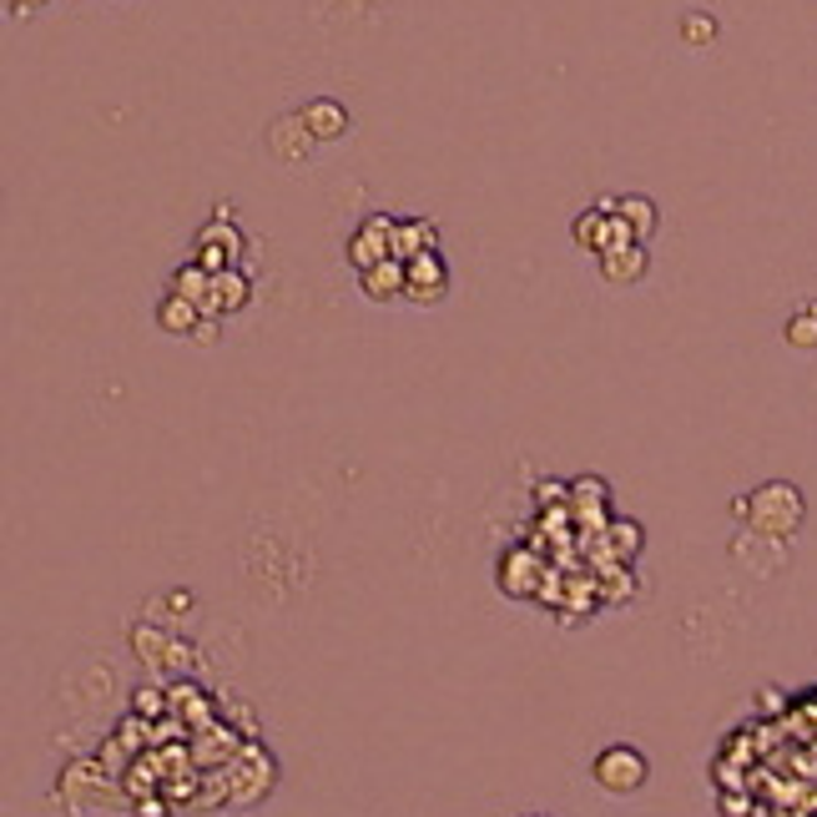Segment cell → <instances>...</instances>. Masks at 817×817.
I'll return each instance as SVG.
<instances>
[{
    "mask_svg": "<svg viewBox=\"0 0 817 817\" xmlns=\"http://www.w3.org/2000/svg\"><path fill=\"white\" fill-rule=\"evenodd\" d=\"M198 242H242V233L233 223H217V217H212V223L198 233Z\"/></svg>",
    "mask_w": 817,
    "mask_h": 817,
    "instance_id": "25",
    "label": "cell"
},
{
    "mask_svg": "<svg viewBox=\"0 0 817 817\" xmlns=\"http://www.w3.org/2000/svg\"><path fill=\"white\" fill-rule=\"evenodd\" d=\"M142 772H146V788H157V778H152V772H157V757H146ZM127 792H132L137 803H142V797H146V792H142V778H127Z\"/></svg>",
    "mask_w": 817,
    "mask_h": 817,
    "instance_id": "27",
    "label": "cell"
},
{
    "mask_svg": "<svg viewBox=\"0 0 817 817\" xmlns=\"http://www.w3.org/2000/svg\"><path fill=\"white\" fill-rule=\"evenodd\" d=\"M202 323V308L192 304V298H182V293H167L157 304V329L177 333V339H192V329Z\"/></svg>",
    "mask_w": 817,
    "mask_h": 817,
    "instance_id": "13",
    "label": "cell"
},
{
    "mask_svg": "<svg viewBox=\"0 0 817 817\" xmlns=\"http://www.w3.org/2000/svg\"><path fill=\"white\" fill-rule=\"evenodd\" d=\"M5 5H11V15H31L36 5H46V0H5Z\"/></svg>",
    "mask_w": 817,
    "mask_h": 817,
    "instance_id": "30",
    "label": "cell"
},
{
    "mask_svg": "<svg viewBox=\"0 0 817 817\" xmlns=\"http://www.w3.org/2000/svg\"><path fill=\"white\" fill-rule=\"evenodd\" d=\"M782 333H788L792 348H817V313H807V308H803V313H792Z\"/></svg>",
    "mask_w": 817,
    "mask_h": 817,
    "instance_id": "21",
    "label": "cell"
},
{
    "mask_svg": "<svg viewBox=\"0 0 817 817\" xmlns=\"http://www.w3.org/2000/svg\"><path fill=\"white\" fill-rule=\"evenodd\" d=\"M570 238H576V248H585V252L601 258V252L611 248V217L601 208H585L576 223H570Z\"/></svg>",
    "mask_w": 817,
    "mask_h": 817,
    "instance_id": "15",
    "label": "cell"
},
{
    "mask_svg": "<svg viewBox=\"0 0 817 817\" xmlns=\"http://www.w3.org/2000/svg\"><path fill=\"white\" fill-rule=\"evenodd\" d=\"M132 712L137 717H162V712H171V701H167V691H157V686H142L132 697Z\"/></svg>",
    "mask_w": 817,
    "mask_h": 817,
    "instance_id": "22",
    "label": "cell"
},
{
    "mask_svg": "<svg viewBox=\"0 0 817 817\" xmlns=\"http://www.w3.org/2000/svg\"><path fill=\"white\" fill-rule=\"evenodd\" d=\"M394 238H399V223H394V217H383V212H369V217H364V227H358L354 238H348V268L369 273V268L389 263V258H394Z\"/></svg>",
    "mask_w": 817,
    "mask_h": 817,
    "instance_id": "4",
    "label": "cell"
},
{
    "mask_svg": "<svg viewBox=\"0 0 817 817\" xmlns=\"http://www.w3.org/2000/svg\"><path fill=\"white\" fill-rule=\"evenodd\" d=\"M132 651L137 661H146L152 672H162V656H167V636L157 626H132Z\"/></svg>",
    "mask_w": 817,
    "mask_h": 817,
    "instance_id": "19",
    "label": "cell"
},
{
    "mask_svg": "<svg viewBox=\"0 0 817 817\" xmlns=\"http://www.w3.org/2000/svg\"><path fill=\"white\" fill-rule=\"evenodd\" d=\"M137 817H167V803H162V797H142V803H137Z\"/></svg>",
    "mask_w": 817,
    "mask_h": 817,
    "instance_id": "29",
    "label": "cell"
},
{
    "mask_svg": "<svg viewBox=\"0 0 817 817\" xmlns=\"http://www.w3.org/2000/svg\"><path fill=\"white\" fill-rule=\"evenodd\" d=\"M242 742H248V737H233V726L223 732V726L208 722V726L192 732V751H187V757H192L198 767H227L242 751Z\"/></svg>",
    "mask_w": 817,
    "mask_h": 817,
    "instance_id": "9",
    "label": "cell"
},
{
    "mask_svg": "<svg viewBox=\"0 0 817 817\" xmlns=\"http://www.w3.org/2000/svg\"><path fill=\"white\" fill-rule=\"evenodd\" d=\"M620 217H626V227H631L636 242H651L661 227V212L651 198H641V192H631V198H620Z\"/></svg>",
    "mask_w": 817,
    "mask_h": 817,
    "instance_id": "17",
    "label": "cell"
},
{
    "mask_svg": "<svg viewBox=\"0 0 817 817\" xmlns=\"http://www.w3.org/2000/svg\"><path fill=\"white\" fill-rule=\"evenodd\" d=\"M445 288H449V268H445L439 252H419V258H408L404 263V298L408 304L429 308V304L445 298Z\"/></svg>",
    "mask_w": 817,
    "mask_h": 817,
    "instance_id": "6",
    "label": "cell"
},
{
    "mask_svg": "<svg viewBox=\"0 0 817 817\" xmlns=\"http://www.w3.org/2000/svg\"><path fill=\"white\" fill-rule=\"evenodd\" d=\"M611 541H616V560H626V555H636V545H641V525H636V520H616V525H611Z\"/></svg>",
    "mask_w": 817,
    "mask_h": 817,
    "instance_id": "23",
    "label": "cell"
},
{
    "mask_svg": "<svg viewBox=\"0 0 817 817\" xmlns=\"http://www.w3.org/2000/svg\"><path fill=\"white\" fill-rule=\"evenodd\" d=\"M747 505H751L747 495H737V500H732V520H747Z\"/></svg>",
    "mask_w": 817,
    "mask_h": 817,
    "instance_id": "32",
    "label": "cell"
},
{
    "mask_svg": "<svg viewBox=\"0 0 817 817\" xmlns=\"http://www.w3.org/2000/svg\"><path fill=\"white\" fill-rule=\"evenodd\" d=\"M500 591L510 595H535L541 591V560L530 550H510L500 560Z\"/></svg>",
    "mask_w": 817,
    "mask_h": 817,
    "instance_id": "11",
    "label": "cell"
},
{
    "mask_svg": "<svg viewBox=\"0 0 817 817\" xmlns=\"http://www.w3.org/2000/svg\"><path fill=\"white\" fill-rule=\"evenodd\" d=\"M167 701H171V712L192 717V732H198V726H208L212 712H217V701H208L192 682H171V686H167Z\"/></svg>",
    "mask_w": 817,
    "mask_h": 817,
    "instance_id": "16",
    "label": "cell"
},
{
    "mask_svg": "<svg viewBox=\"0 0 817 817\" xmlns=\"http://www.w3.org/2000/svg\"><path fill=\"white\" fill-rule=\"evenodd\" d=\"M722 817H747V797H737V792H722Z\"/></svg>",
    "mask_w": 817,
    "mask_h": 817,
    "instance_id": "28",
    "label": "cell"
},
{
    "mask_svg": "<svg viewBox=\"0 0 817 817\" xmlns=\"http://www.w3.org/2000/svg\"><path fill=\"white\" fill-rule=\"evenodd\" d=\"M167 288H171V293H182V298H192V304L202 308V298L212 293V273H208L202 263H187V268H177V273H171Z\"/></svg>",
    "mask_w": 817,
    "mask_h": 817,
    "instance_id": "18",
    "label": "cell"
},
{
    "mask_svg": "<svg viewBox=\"0 0 817 817\" xmlns=\"http://www.w3.org/2000/svg\"><path fill=\"white\" fill-rule=\"evenodd\" d=\"M304 121L318 142H339V137L348 132V106L333 102V96H313V102L304 106Z\"/></svg>",
    "mask_w": 817,
    "mask_h": 817,
    "instance_id": "10",
    "label": "cell"
},
{
    "mask_svg": "<svg viewBox=\"0 0 817 817\" xmlns=\"http://www.w3.org/2000/svg\"><path fill=\"white\" fill-rule=\"evenodd\" d=\"M162 672H192V647H182V641H167Z\"/></svg>",
    "mask_w": 817,
    "mask_h": 817,
    "instance_id": "24",
    "label": "cell"
},
{
    "mask_svg": "<svg viewBox=\"0 0 817 817\" xmlns=\"http://www.w3.org/2000/svg\"><path fill=\"white\" fill-rule=\"evenodd\" d=\"M358 288H364V298H374V304L404 298V263H399V258H389V263L369 268V273H358Z\"/></svg>",
    "mask_w": 817,
    "mask_h": 817,
    "instance_id": "12",
    "label": "cell"
},
{
    "mask_svg": "<svg viewBox=\"0 0 817 817\" xmlns=\"http://www.w3.org/2000/svg\"><path fill=\"white\" fill-rule=\"evenodd\" d=\"M682 40H686V46H712V40H717V21L707 11H686L682 15Z\"/></svg>",
    "mask_w": 817,
    "mask_h": 817,
    "instance_id": "20",
    "label": "cell"
},
{
    "mask_svg": "<svg viewBox=\"0 0 817 817\" xmlns=\"http://www.w3.org/2000/svg\"><path fill=\"white\" fill-rule=\"evenodd\" d=\"M313 142L318 137L308 132L304 111H288V117H277L273 127H268V157H273L277 167H304V162L313 157Z\"/></svg>",
    "mask_w": 817,
    "mask_h": 817,
    "instance_id": "5",
    "label": "cell"
},
{
    "mask_svg": "<svg viewBox=\"0 0 817 817\" xmlns=\"http://www.w3.org/2000/svg\"><path fill=\"white\" fill-rule=\"evenodd\" d=\"M591 778H595V788L626 797V792H636L641 782H647V757H641L636 747H626V742H616V747H606L591 762Z\"/></svg>",
    "mask_w": 817,
    "mask_h": 817,
    "instance_id": "3",
    "label": "cell"
},
{
    "mask_svg": "<svg viewBox=\"0 0 817 817\" xmlns=\"http://www.w3.org/2000/svg\"><path fill=\"white\" fill-rule=\"evenodd\" d=\"M217 339H223V318H202L198 329H192V343H198V348H212Z\"/></svg>",
    "mask_w": 817,
    "mask_h": 817,
    "instance_id": "26",
    "label": "cell"
},
{
    "mask_svg": "<svg viewBox=\"0 0 817 817\" xmlns=\"http://www.w3.org/2000/svg\"><path fill=\"white\" fill-rule=\"evenodd\" d=\"M435 242H439V227L429 223V217H408V223H399L394 258L408 263V258H419V252H435Z\"/></svg>",
    "mask_w": 817,
    "mask_h": 817,
    "instance_id": "14",
    "label": "cell"
},
{
    "mask_svg": "<svg viewBox=\"0 0 817 817\" xmlns=\"http://www.w3.org/2000/svg\"><path fill=\"white\" fill-rule=\"evenodd\" d=\"M747 530L751 535H762V541H788V535H797L807 520V500L803 489L788 485V479H767V485H757L747 495Z\"/></svg>",
    "mask_w": 817,
    "mask_h": 817,
    "instance_id": "1",
    "label": "cell"
},
{
    "mask_svg": "<svg viewBox=\"0 0 817 817\" xmlns=\"http://www.w3.org/2000/svg\"><path fill=\"white\" fill-rule=\"evenodd\" d=\"M252 298V283L242 268H227V273L212 277V293L202 298V318H223V313H238V308H248Z\"/></svg>",
    "mask_w": 817,
    "mask_h": 817,
    "instance_id": "8",
    "label": "cell"
},
{
    "mask_svg": "<svg viewBox=\"0 0 817 817\" xmlns=\"http://www.w3.org/2000/svg\"><path fill=\"white\" fill-rule=\"evenodd\" d=\"M268 788H273V757L248 737L238 757L227 762V792H233V803L238 807H248V803H258Z\"/></svg>",
    "mask_w": 817,
    "mask_h": 817,
    "instance_id": "2",
    "label": "cell"
},
{
    "mask_svg": "<svg viewBox=\"0 0 817 817\" xmlns=\"http://www.w3.org/2000/svg\"><path fill=\"white\" fill-rule=\"evenodd\" d=\"M167 601H171V611H177V616H182V611H192V595H187V591H171Z\"/></svg>",
    "mask_w": 817,
    "mask_h": 817,
    "instance_id": "31",
    "label": "cell"
},
{
    "mask_svg": "<svg viewBox=\"0 0 817 817\" xmlns=\"http://www.w3.org/2000/svg\"><path fill=\"white\" fill-rule=\"evenodd\" d=\"M595 268H601V277H606L611 288H631V283H641L651 268V252L647 242H620V248H606L601 258H595Z\"/></svg>",
    "mask_w": 817,
    "mask_h": 817,
    "instance_id": "7",
    "label": "cell"
}]
</instances>
